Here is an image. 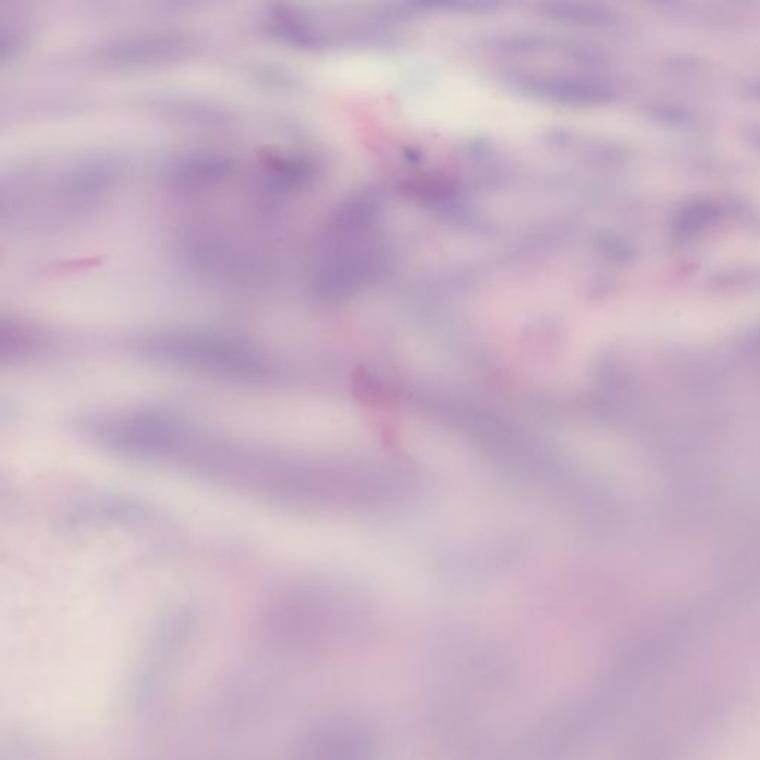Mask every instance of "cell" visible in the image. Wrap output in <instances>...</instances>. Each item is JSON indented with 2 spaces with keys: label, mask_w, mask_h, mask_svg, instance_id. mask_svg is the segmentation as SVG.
<instances>
[{
  "label": "cell",
  "mask_w": 760,
  "mask_h": 760,
  "mask_svg": "<svg viewBox=\"0 0 760 760\" xmlns=\"http://www.w3.org/2000/svg\"><path fill=\"white\" fill-rule=\"evenodd\" d=\"M45 348V337L30 327L12 321L9 326L2 327V357L12 361L24 360L30 355L38 354Z\"/></svg>",
  "instance_id": "cell-5"
},
{
  "label": "cell",
  "mask_w": 760,
  "mask_h": 760,
  "mask_svg": "<svg viewBox=\"0 0 760 760\" xmlns=\"http://www.w3.org/2000/svg\"><path fill=\"white\" fill-rule=\"evenodd\" d=\"M505 79L517 93L556 106H597L615 97L608 82L581 73L514 70Z\"/></svg>",
  "instance_id": "cell-3"
},
{
  "label": "cell",
  "mask_w": 760,
  "mask_h": 760,
  "mask_svg": "<svg viewBox=\"0 0 760 760\" xmlns=\"http://www.w3.org/2000/svg\"><path fill=\"white\" fill-rule=\"evenodd\" d=\"M137 351L147 360L190 375L266 386L280 382V364L253 340L207 329L162 330L144 336Z\"/></svg>",
  "instance_id": "cell-1"
},
{
  "label": "cell",
  "mask_w": 760,
  "mask_h": 760,
  "mask_svg": "<svg viewBox=\"0 0 760 760\" xmlns=\"http://www.w3.org/2000/svg\"><path fill=\"white\" fill-rule=\"evenodd\" d=\"M536 8L542 17L568 26L599 27L611 21L609 11L587 0H539Z\"/></svg>",
  "instance_id": "cell-4"
},
{
  "label": "cell",
  "mask_w": 760,
  "mask_h": 760,
  "mask_svg": "<svg viewBox=\"0 0 760 760\" xmlns=\"http://www.w3.org/2000/svg\"><path fill=\"white\" fill-rule=\"evenodd\" d=\"M118 174L109 167H79L58 176L12 183L2 190V217L12 228L47 229L90 216L113 198Z\"/></svg>",
  "instance_id": "cell-2"
}]
</instances>
